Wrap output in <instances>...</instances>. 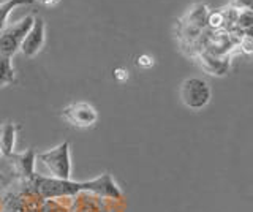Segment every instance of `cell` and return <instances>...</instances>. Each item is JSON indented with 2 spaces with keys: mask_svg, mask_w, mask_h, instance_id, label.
Instances as JSON below:
<instances>
[{
  "mask_svg": "<svg viewBox=\"0 0 253 212\" xmlns=\"http://www.w3.org/2000/svg\"><path fill=\"white\" fill-rule=\"evenodd\" d=\"M32 187L43 200H68L83 192V182L71 179H57L52 176H42L34 172L29 179Z\"/></svg>",
  "mask_w": 253,
  "mask_h": 212,
  "instance_id": "cell-1",
  "label": "cell"
},
{
  "mask_svg": "<svg viewBox=\"0 0 253 212\" xmlns=\"http://www.w3.org/2000/svg\"><path fill=\"white\" fill-rule=\"evenodd\" d=\"M38 162H42L52 177L57 179H71V159H70V143L63 141L46 152L37 155Z\"/></svg>",
  "mask_w": 253,
  "mask_h": 212,
  "instance_id": "cell-2",
  "label": "cell"
},
{
  "mask_svg": "<svg viewBox=\"0 0 253 212\" xmlns=\"http://www.w3.org/2000/svg\"><path fill=\"white\" fill-rule=\"evenodd\" d=\"M212 97V90L208 81L203 78H187L180 85V100L188 109L200 111L209 105Z\"/></svg>",
  "mask_w": 253,
  "mask_h": 212,
  "instance_id": "cell-3",
  "label": "cell"
},
{
  "mask_svg": "<svg viewBox=\"0 0 253 212\" xmlns=\"http://www.w3.org/2000/svg\"><path fill=\"white\" fill-rule=\"evenodd\" d=\"M35 16H29L22 18L21 21L14 22L11 26H6L2 32H0V54L8 59H11L16 52L19 51L22 40L26 38L27 32L30 27L34 26Z\"/></svg>",
  "mask_w": 253,
  "mask_h": 212,
  "instance_id": "cell-4",
  "label": "cell"
},
{
  "mask_svg": "<svg viewBox=\"0 0 253 212\" xmlns=\"http://www.w3.org/2000/svg\"><path fill=\"white\" fill-rule=\"evenodd\" d=\"M62 117L76 128H90L98 121V113L87 101H76L62 109Z\"/></svg>",
  "mask_w": 253,
  "mask_h": 212,
  "instance_id": "cell-5",
  "label": "cell"
},
{
  "mask_svg": "<svg viewBox=\"0 0 253 212\" xmlns=\"http://www.w3.org/2000/svg\"><path fill=\"white\" fill-rule=\"evenodd\" d=\"M83 192H89L100 196V198L114 201H121L124 198L122 190L119 188L114 177L108 174V172H103L98 177L90 180H83Z\"/></svg>",
  "mask_w": 253,
  "mask_h": 212,
  "instance_id": "cell-6",
  "label": "cell"
},
{
  "mask_svg": "<svg viewBox=\"0 0 253 212\" xmlns=\"http://www.w3.org/2000/svg\"><path fill=\"white\" fill-rule=\"evenodd\" d=\"M44 37H46V26L44 21L42 18H35L34 26L30 27L27 32L26 38L21 43L19 51L22 52L24 57H35L37 54L42 51L43 44H44Z\"/></svg>",
  "mask_w": 253,
  "mask_h": 212,
  "instance_id": "cell-7",
  "label": "cell"
},
{
  "mask_svg": "<svg viewBox=\"0 0 253 212\" xmlns=\"http://www.w3.org/2000/svg\"><path fill=\"white\" fill-rule=\"evenodd\" d=\"M10 162L14 168V172L18 174L21 179H30L32 174H34V167H35V159L37 155L34 152V149H27L21 154H11Z\"/></svg>",
  "mask_w": 253,
  "mask_h": 212,
  "instance_id": "cell-8",
  "label": "cell"
},
{
  "mask_svg": "<svg viewBox=\"0 0 253 212\" xmlns=\"http://www.w3.org/2000/svg\"><path fill=\"white\" fill-rule=\"evenodd\" d=\"M198 60H200V65L204 72L212 76H223L229 70V57H217L206 51H200Z\"/></svg>",
  "mask_w": 253,
  "mask_h": 212,
  "instance_id": "cell-9",
  "label": "cell"
},
{
  "mask_svg": "<svg viewBox=\"0 0 253 212\" xmlns=\"http://www.w3.org/2000/svg\"><path fill=\"white\" fill-rule=\"evenodd\" d=\"M14 144H16V125L13 122H5L0 127V152L6 159L11 154H14Z\"/></svg>",
  "mask_w": 253,
  "mask_h": 212,
  "instance_id": "cell-10",
  "label": "cell"
},
{
  "mask_svg": "<svg viewBox=\"0 0 253 212\" xmlns=\"http://www.w3.org/2000/svg\"><path fill=\"white\" fill-rule=\"evenodd\" d=\"M233 34L237 38L242 35H253V10H239Z\"/></svg>",
  "mask_w": 253,
  "mask_h": 212,
  "instance_id": "cell-11",
  "label": "cell"
},
{
  "mask_svg": "<svg viewBox=\"0 0 253 212\" xmlns=\"http://www.w3.org/2000/svg\"><path fill=\"white\" fill-rule=\"evenodd\" d=\"M14 83V68L11 59H8L0 54V87L10 85Z\"/></svg>",
  "mask_w": 253,
  "mask_h": 212,
  "instance_id": "cell-12",
  "label": "cell"
},
{
  "mask_svg": "<svg viewBox=\"0 0 253 212\" xmlns=\"http://www.w3.org/2000/svg\"><path fill=\"white\" fill-rule=\"evenodd\" d=\"M34 0H6V2L0 3V32L6 27V19L10 16V13L21 5H29Z\"/></svg>",
  "mask_w": 253,
  "mask_h": 212,
  "instance_id": "cell-13",
  "label": "cell"
},
{
  "mask_svg": "<svg viewBox=\"0 0 253 212\" xmlns=\"http://www.w3.org/2000/svg\"><path fill=\"white\" fill-rule=\"evenodd\" d=\"M42 212H70V208L60 200H44Z\"/></svg>",
  "mask_w": 253,
  "mask_h": 212,
  "instance_id": "cell-14",
  "label": "cell"
},
{
  "mask_svg": "<svg viewBox=\"0 0 253 212\" xmlns=\"http://www.w3.org/2000/svg\"><path fill=\"white\" fill-rule=\"evenodd\" d=\"M138 65L142 68H149L154 65V59L147 56V54H142V56H139V59H138Z\"/></svg>",
  "mask_w": 253,
  "mask_h": 212,
  "instance_id": "cell-15",
  "label": "cell"
},
{
  "mask_svg": "<svg viewBox=\"0 0 253 212\" xmlns=\"http://www.w3.org/2000/svg\"><path fill=\"white\" fill-rule=\"evenodd\" d=\"M114 76L117 78L119 81H121V80H122V81H125L126 78H128V72H126L125 68H117L116 72H114Z\"/></svg>",
  "mask_w": 253,
  "mask_h": 212,
  "instance_id": "cell-16",
  "label": "cell"
},
{
  "mask_svg": "<svg viewBox=\"0 0 253 212\" xmlns=\"http://www.w3.org/2000/svg\"><path fill=\"white\" fill-rule=\"evenodd\" d=\"M35 2L42 3V5H46V6H54V5H57L60 0H35Z\"/></svg>",
  "mask_w": 253,
  "mask_h": 212,
  "instance_id": "cell-17",
  "label": "cell"
},
{
  "mask_svg": "<svg viewBox=\"0 0 253 212\" xmlns=\"http://www.w3.org/2000/svg\"><path fill=\"white\" fill-rule=\"evenodd\" d=\"M5 180H6V179H5V176L2 174V172H0V185H2V184L5 182Z\"/></svg>",
  "mask_w": 253,
  "mask_h": 212,
  "instance_id": "cell-18",
  "label": "cell"
},
{
  "mask_svg": "<svg viewBox=\"0 0 253 212\" xmlns=\"http://www.w3.org/2000/svg\"><path fill=\"white\" fill-rule=\"evenodd\" d=\"M250 10H253V5H252V8H250Z\"/></svg>",
  "mask_w": 253,
  "mask_h": 212,
  "instance_id": "cell-19",
  "label": "cell"
},
{
  "mask_svg": "<svg viewBox=\"0 0 253 212\" xmlns=\"http://www.w3.org/2000/svg\"><path fill=\"white\" fill-rule=\"evenodd\" d=\"M0 155H2V152H0Z\"/></svg>",
  "mask_w": 253,
  "mask_h": 212,
  "instance_id": "cell-20",
  "label": "cell"
}]
</instances>
